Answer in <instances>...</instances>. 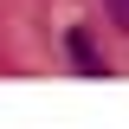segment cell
<instances>
[{
	"label": "cell",
	"instance_id": "obj_2",
	"mask_svg": "<svg viewBox=\"0 0 129 129\" xmlns=\"http://www.w3.org/2000/svg\"><path fill=\"white\" fill-rule=\"evenodd\" d=\"M103 13H110V26H123V32H129V0H103Z\"/></svg>",
	"mask_w": 129,
	"mask_h": 129
},
{
	"label": "cell",
	"instance_id": "obj_1",
	"mask_svg": "<svg viewBox=\"0 0 129 129\" xmlns=\"http://www.w3.org/2000/svg\"><path fill=\"white\" fill-rule=\"evenodd\" d=\"M64 45H71V58H78V71H84V78H110V64L97 58V45H90V32H84V26H71V32H64Z\"/></svg>",
	"mask_w": 129,
	"mask_h": 129
}]
</instances>
